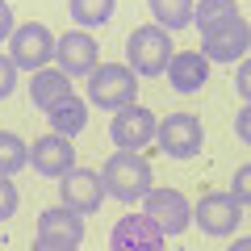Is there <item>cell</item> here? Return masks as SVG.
<instances>
[{
    "mask_svg": "<svg viewBox=\"0 0 251 251\" xmlns=\"http://www.w3.org/2000/svg\"><path fill=\"white\" fill-rule=\"evenodd\" d=\"M193 222H197V230L209 234V239H226V234L239 230L243 205L230 197V193H205V197L193 205Z\"/></svg>",
    "mask_w": 251,
    "mask_h": 251,
    "instance_id": "cell-6",
    "label": "cell"
},
{
    "mask_svg": "<svg viewBox=\"0 0 251 251\" xmlns=\"http://www.w3.org/2000/svg\"><path fill=\"white\" fill-rule=\"evenodd\" d=\"M163 239L168 234L147 214H126L109 230V251H163Z\"/></svg>",
    "mask_w": 251,
    "mask_h": 251,
    "instance_id": "cell-10",
    "label": "cell"
},
{
    "mask_svg": "<svg viewBox=\"0 0 251 251\" xmlns=\"http://www.w3.org/2000/svg\"><path fill=\"white\" fill-rule=\"evenodd\" d=\"M38 239L46 243H63V247H80L84 239V218L67 205H50L38 214Z\"/></svg>",
    "mask_w": 251,
    "mask_h": 251,
    "instance_id": "cell-14",
    "label": "cell"
},
{
    "mask_svg": "<svg viewBox=\"0 0 251 251\" xmlns=\"http://www.w3.org/2000/svg\"><path fill=\"white\" fill-rule=\"evenodd\" d=\"M230 251H251V239H234V243H230Z\"/></svg>",
    "mask_w": 251,
    "mask_h": 251,
    "instance_id": "cell-29",
    "label": "cell"
},
{
    "mask_svg": "<svg viewBox=\"0 0 251 251\" xmlns=\"http://www.w3.org/2000/svg\"><path fill=\"white\" fill-rule=\"evenodd\" d=\"M168 80L176 92H201L209 84V59L201 50H176L168 63Z\"/></svg>",
    "mask_w": 251,
    "mask_h": 251,
    "instance_id": "cell-15",
    "label": "cell"
},
{
    "mask_svg": "<svg viewBox=\"0 0 251 251\" xmlns=\"http://www.w3.org/2000/svg\"><path fill=\"white\" fill-rule=\"evenodd\" d=\"M17 184H13L9 176H0V222H4V218H13L17 214Z\"/></svg>",
    "mask_w": 251,
    "mask_h": 251,
    "instance_id": "cell-23",
    "label": "cell"
},
{
    "mask_svg": "<svg viewBox=\"0 0 251 251\" xmlns=\"http://www.w3.org/2000/svg\"><path fill=\"white\" fill-rule=\"evenodd\" d=\"M46 122H50V130L63 134V138L80 134L84 126H88V100L75 97V92H67V97H59L50 109H46Z\"/></svg>",
    "mask_w": 251,
    "mask_h": 251,
    "instance_id": "cell-16",
    "label": "cell"
},
{
    "mask_svg": "<svg viewBox=\"0 0 251 251\" xmlns=\"http://www.w3.org/2000/svg\"><path fill=\"white\" fill-rule=\"evenodd\" d=\"M9 59L17 63V72H42L46 63L54 59V34L42 21H25L13 29L9 38Z\"/></svg>",
    "mask_w": 251,
    "mask_h": 251,
    "instance_id": "cell-4",
    "label": "cell"
},
{
    "mask_svg": "<svg viewBox=\"0 0 251 251\" xmlns=\"http://www.w3.org/2000/svg\"><path fill=\"white\" fill-rule=\"evenodd\" d=\"M138 97V75L126 67V63H100L97 72L88 75V100L97 109H126L134 105Z\"/></svg>",
    "mask_w": 251,
    "mask_h": 251,
    "instance_id": "cell-3",
    "label": "cell"
},
{
    "mask_svg": "<svg viewBox=\"0 0 251 251\" xmlns=\"http://www.w3.org/2000/svg\"><path fill=\"white\" fill-rule=\"evenodd\" d=\"M172 54H176V46H172L168 29L159 25H138L126 38V67L134 75H168Z\"/></svg>",
    "mask_w": 251,
    "mask_h": 251,
    "instance_id": "cell-2",
    "label": "cell"
},
{
    "mask_svg": "<svg viewBox=\"0 0 251 251\" xmlns=\"http://www.w3.org/2000/svg\"><path fill=\"white\" fill-rule=\"evenodd\" d=\"M155 138H159L163 155H172V159H193L201 151V143H205V126H201L197 113H172V117L159 122Z\"/></svg>",
    "mask_w": 251,
    "mask_h": 251,
    "instance_id": "cell-5",
    "label": "cell"
},
{
    "mask_svg": "<svg viewBox=\"0 0 251 251\" xmlns=\"http://www.w3.org/2000/svg\"><path fill=\"white\" fill-rule=\"evenodd\" d=\"M230 17H239V4H234V0H197V4H193V25H197L201 34L226 25Z\"/></svg>",
    "mask_w": 251,
    "mask_h": 251,
    "instance_id": "cell-19",
    "label": "cell"
},
{
    "mask_svg": "<svg viewBox=\"0 0 251 251\" xmlns=\"http://www.w3.org/2000/svg\"><path fill=\"white\" fill-rule=\"evenodd\" d=\"M67 92H72V75L59 72V67H42V72H34V80H29V100H34L42 113L59 97H67Z\"/></svg>",
    "mask_w": 251,
    "mask_h": 251,
    "instance_id": "cell-17",
    "label": "cell"
},
{
    "mask_svg": "<svg viewBox=\"0 0 251 251\" xmlns=\"http://www.w3.org/2000/svg\"><path fill=\"white\" fill-rule=\"evenodd\" d=\"M143 214L151 218L163 234H180V230H188V222H193V205H188V197L176 193V188H151Z\"/></svg>",
    "mask_w": 251,
    "mask_h": 251,
    "instance_id": "cell-13",
    "label": "cell"
},
{
    "mask_svg": "<svg viewBox=\"0 0 251 251\" xmlns=\"http://www.w3.org/2000/svg\"><path fill=\"white\" fill-rule=\"evenodd\" d=\"M59 193H63V205L67 209H75L80 218H88V214H97L100 205H105V180H100V172H92V168H75V172H67V176L59 180Z\"/></svg>",
    "mask_w": 251,
    "mask_h": 251,
    "instance_id": "cell-9",
    "label": "cell"
},
{
    "mask_svg": "<svg viewBox=\"0 0 251 251\" xmlns=\"http://www.w3.org/2000/svg\"><path fill=\"white\" fill-rule=\"evenodd\" d=\"M230 197L239 201V205H251V163H243V168L234 172V180H230Z\"/></svg>",
    "mask_w": 251,
    "mask_h": 251,
    "instance_id": "cell-22",
    "label": "cell"
},
{
    "mask_svg": "<svg viewBox=\"0 0 251 251\" xmlns=\"http://www.w3.org/2000/svg\"><path fill=\"white\" fill-rule=\"evenodd\" d=\"M13 84H17V63H13L9 54H0V100L13 92Z\"/></svg>",
    "mask_w": 251,
    "mask_h": 251,
    "instance_id": "cell-24",
    "label": "cell"
},
{
    "mask_svg": "<svg viewBox=\"0 0 251 251\" xmlns=\"http://www.w3.org/2000/svg\"><path fill=\"white\" fill-rule=\"evenodd\" d=\"M234 84H239L243 100L251 105V59H243V63H239V75H234Z\"/></svg>",
    "mask_w": 251,
    "mask_h": 251,
    "instance_id": "cell-26",
    "label": "cell"
},
{
    "mask_svg": "<svg viewBox=\"0 0 251 251\" xmlns=\"http://www.w3.org/2000/svg\"><path fill=\"white\" fill-rule=\"evenodd\" d=\"M155 130H159V122H155V113L143 109V105L117 109L113 122H109V138H113L117 151H143V147L155 138Z\"/></svg>",
    "mask_w": 251,
    "mask_h": 251,
    "instance_id": "cell-8",
    "label": "cell"
},
{
    "mask_svg": "<svg viewBox=\"0 0 251 251\" xmlns=\"http://www.w3.org/2000/svg\"><path fill=\"white\" fill-rule=\"evenodd\" d=\"M25 163H29V147L21 143L17 134L0 130V176H13V172H21Z\"/></svg>",
    "mask_w": 251,
    "mask_h": 251,
    "instance_id": "cell-21",
    "label": "cell"
},
{
    "mask_svg": "<svg viewBox=\"0 0 251 251\" xmlns=\"http://www.w3.org/2000/svg\"><path fill=\"white\" fill-rule=\"evenodd\" d=\"M159 29H184L193 25V0H147Z\"/></svg>",
    "mask_w": 251,
    "mask_h": 251,
    "instance_id": "cell-18",
    "label": "cell"
},
{
    "mask_svg": "<svg viewBox=\"0 0 251 251\" xmlns=\"http://www.w3.org/2000/svg\"><path fill=\"white\" fill-rule=\"evenodd\" d=\"M113 4L117 0H72L67 9H72V21L80 29H100L109 17H113Z\"/></svg>",
    "mask_w": 251,
    "mask_h": 251,
    "instance_id": "cell-20",
    "label": "cell"
},
{
    "mask_svg": "<svg viewBox=\"0 0 251 251\" xmlns=\"http://www.w3.org/2000/svg\"><path fill=\"white\" fill-rule=\"evenodd\" d=\"M100 180H105V193L117 197L122 205H134V201H147L155 188L151 163L143 159L138 151H113L100 168Z\"/></svg>",
    "mask_w": 251,
    "mask_h": 251,
    "instance_id": "cell-1",
    "label": "cell"
},
{
    "mask_svg": "<svg viewBox=\"0 0 251 251\" xmlns=\"http://www.w3.org/2000/svg\"><path fill=\"white\" fill-rule=\"evenodd\" d=\"M13 29H17V21H13V9L4 4V0H0V42H9Z\"/></svg>",
    "mask_w": 251,
    "mask_h": 251,
    "instance_id": "cell-27",
    "label": "cell"
},
{
    "mask_svg": "<svg viewBox=\"0 0 251 251\" xmlns=\"http://www.w3.org/2000/svg\"><path fill=\"white\" fill-rule=\"evenodd\" d=\"M234 134H239L243 143L251 147V105H243L239 113H234Z\"/></svg>",
    "mask_w": 251,
    "mask_h": 251,
    "instance_id": "cell-25",
    "label": "cell"
},
{
    "mask_svg": "<svg viewBox=\"0 0 251 251\" xmlns=\"http://www.w3.org/2000/svg\"><path fill=\"white\" fill-rule=\"evenodd\" d=\"M54 54H59V72L67 75H92L100 67V46L88 29H67L54 42Z\"/></svg>",
    "mask_w": 251,
    "mask_h": 251,
    "instance_id": "cell-11",
    "label": "cell"
},
{
    "mask_svg": "<svg viewBox=\"0 0 251 251\" xmlns=\"http://www.w3.org/2000/svg\"><path fill=\"white\" fill-rule=\"evenodd\" d=\"M251 50V25L239 17H230L226 25L209 29V34H201V54H205L209 63H243Z\"/></svg>",
    "mask_w": 251,
    "mask_h": 251,
    "instance_id": "cell-7",
    "label": "cell"
},
{
    "mask_svg": "<svg viewBox=\"0 0 251 251\" xmlns=\"http://www.w3.org/2000/svg\"><path fill=\"white\" fill-rule=\"evenodd\" d=\"M29 168L38 172V176H50V180H63L67 172H75V147L72 138L63 134H42L34 147H29Z\"/></svg>",
    "mask_w": 251,
    "mask_h": 251,
    "instance_id": "cell-12",
    "label": "cell"
},
{
    "mask_svg": "<svg viewBox=\"0 0 251 251\" xmlns=\"http://www.w3.org/2000/svg\"><path fill=\"white\" fill-rule=\"evenodd\" d=\"M29 251H75V247H63V243H46V239H38Z\"/></svg>",
    "mask_w": 251,
    "mask_h": 251,
    "instance_id": "cell-28",
    "label": "cell"
}]
</instances>
